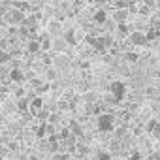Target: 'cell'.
Wrapping results in <instances>:
<instances>
[{"instance_id": "obj_1", "label": "cell", "mask_w": 160, "mask_h": 160, "mask_svg": "<svg viewBox=\"0 0 160 160\" xmlns=\"http://www.w3.org/2000/svg\"><path fill=\"white\" fill-rule=\"evenodd\" d=\"M87 42L98 51V53H104L111 43H113V40H111V36H87Z\"/></svg>"}, {"instance_id": "obj_2", "label": "cell", "mask_w": 160, "mask_h": 160, "mask_svg": "<svg viewBox=\"0 0 160 160\" xmlns=\"http://www.w3.org/2000/svg\"><path fill=\"white\" fill-rule=\"evenodd\" d=\"M96 126L100 132H111L113 126H115V119L111 113H100L98 115V121H96Z\"/></svg>"}, {"instance_id": "obj_3", "label": "cell", "mask_w": 160, "mask_h": 160, "mask_svg": "<svg viewBox=\"0 0 160 160\" xmlns=\"http://www.w3.org/2000/svg\"><path fill=\"white\" fill-rule=\"evenodd\" d=\"M4 21L8 25H21V23H25V13L19 8H10L4 15Z\"/></svg>"}, {"instance_id": "obj_4", "label": "cell", "mask_w": 160, "mask_h": 160, "mask_svg": "<svg viewBox=\"0 0 160 160\" xmlns=\"http://www.w3.org/2000/svg\"><path fill=\"white\" fill-rule=\"evenodd\" d=\"M109 91H111L109 100H111V102H121V100L124 98V94H126V85H124L122 81H113L111 87H109Z\"/></svg>"}, {"instance_id": "obj_5", "label": "cell", "mask_w": 160, "mask_h": 160, "mask_svg": "<svg viewBox=\"0 0 160 160\" xmlns=\"http://www.w3.org/2000/svg\"><path fill=\"white\" fill-rule=\"evenodd\" d=\"M128 40H130V43L136 45V47H143V45H147V42H149V38H147V34H145L143 30H132L130 36H128Z\"/></svg>"}, {"instance_id": "obj_6", "label": "cell", "mask_w": 160, "mask_h": 160, "mask_svg": "<svg viewBox=\"0 0 160 160\" xmlns=\"http://www.w3.org/2000/svg\"><path fill=\"white\" fill-rule=\"evenodd\" d=\"M17 111H19V106H17L15 100H4L2 106H0V115H4V117L13 115V113H17Z\"/></svg>"}, {"instance_id": "obj_7", "label": "cell", "mask_w": 160, "mask_h": 160, "mask_svg": "<svg viewBox=\"0 0 160 160\" xmlns=\"http://www.w3.org/2000/svg\"><path fill=\"white\" fill-rule=\"evenodd\" d=\"M68 130H70V134L75 136V138H83V136H85V128H83V124L79 122L77 119H72V121L68 122Z\"/></svg>"}, {"instance_id": "obj_8", "label": "cell", "mask_w": 160, "mask_h": 160, "mask_svg": "<svg viewBox=\"0 0 160 160\" xmlns=\"http://www.w3.org/2000/svg\"><path fill=\"white\" fill-rule=\"evenodd\" d=\"M53 66H55L57 70H66V68H70V58H68V55L57 53L55 58H53Z\"/></svg>"}, {"instance_id": "obj_9", "label": "cell", "mask_w": 160, "mask_h": 160, "mask_svg": "<svg viewBox=\"0 0 160 160\" xmlns=\"http://www.w3.org/2000/svg\"><path fill=\"white\" fill-rule=\"evenodd\" d=\"M66 47H68V42H66L62 36L51 38V49H53V53H64Z\"/></svg>"}, {"instance_id": "obj_10", "label": "cell", "mask_w": 160, "mask_h": 160, "mask_svg": "<svg viewBox=\"0 0 160 160\" xmlns=\"http://www.w3.org/2000/svg\"><path fill=\"white\" fill-rule=\"evenodd\" d=\"M60 32H62V25H60L58 21H49L47 34H49L51 38H57V36H60Z\"/></svg>"}, {"instance_id": "obj_11", "label": "cell", "mask_w": 160, "mask_h": 160, "mask_svg": "<svg viewBox=\"0 0 160 160\" xmlns=\"http://www.w3.org/2000/svg\"><path fill=\"white\" fill-rule=\"evenodd\" d=\"M10 79H12L13 83L25 81V72H23V68H12L10 70Z\"/></svg>"}, {"instance_id": "obj_12", "label": "cell", "mask_w": 160, "mask_h": 160, "mask_svg": "<svg viewBox=\"0 0 160 160\" xmlns=\"http://www.w3.org/2000/svg\"><path fill=\"white\" fill-rule=\"evenodd\" d=\"M126 19H128V10H126V8H119V10L113 12V21H115L117 25L124 23Z\"/></svg>"}, {"instance_id": "obj_13", "label": "cell", "mask_w": 160, "mask_h": 160, "mask_svg": "<svg viewBox=\"0 0 160 160\" xmlns=\"http://www.w3.org/2000/svg\"><path fill=\"white\" fill-rule=\"evenodd\" d=\"M83 102H85V104H89V106L96 104V102H98V92H94V91L83 92Z\"/></svg>"}, {"instance_id": "obj_14", "label": "cell", "mask_w": 160, "mask_h": 160, "mask_svg": "<svg viewBox=\"0 0 160 160\" xmlns=\"http://www.w3.org/2000/svg\"><path fill=\"white\" fill-rule=\"evenodd\" d=\"M149 119H151V108L145 106V108L139 109V113H138V121L145 124V122H149Z\"/></svg>"}, {"instance_id": "obj_15", "label": "cell", "mask_w": 160, "mask_h": 160, "mask_svg": "<svg viewBox=\"0 0 160 160\" xmlns=\"http://www.w3.org/2000/svg\"><path fill=\"white\" fill-rule=\"evenodd\" d=\"M92 19H94V23H96V25H106V23H108V13H106L104 10H98V12L94 13V17H92Z\"/></svg>"}, {"instance_id": "obj_16", "label": "cell", "mask_w": 160, "mask_h": 160, "mask_svg": "<svg viewBox=\"0 0 160 160\" xmlns=\"http://www.w3.org/2000/svg\"><path fill=\"white\" fill-rule=\"evenodd\" d=\"M27 51H28V53H32V55H34V53H40V51H42L40 42H38V40H30V42H28V45H27Z\"/></svg>"}, {"instance_id": "obj_17", "label": "cell", "mask_w": 160, "mask_h": 160, "mask_svg": "<svg viewBox=\"0 0 160 160\" xmlns=\"http://www.w3.org/2000/svg\"><path fill=\"white\" fill-rule=\"evenodd\" d=\"M12 60V55L6 51V49H0V66H4V64H8Z\"/></svg>"}, {"instance_id": "obj_18", "label": "cell", "mask_w": 160, "mask_h": 160, "mask_svg": "<svg viewBox=\"0 0 160 160\" xmlns=\"http://www.w3.org/2000/svg\"><path fill=\"white\" fill-rule=\"evenodd\" d=\"M64 40L70 43V45H75L77 43V40H75V34H73V30H68L66 34H64Z\"/></svg>"}, {"instance_id": "obj_19", "label": "cell", "mask_w": 160, "mask_h": 160, "mask_svg": "<svg viewBox=\"0 0 160 160\" xmlns=\"http://www.w3.org/2000/svg\"><path fill=\"white\" fill-rule=\"evenodd\" d=\"M57 108H58L60 111H66V109L70 108V102H68L66 98H58V100H57Z\"/></svg>"}, {"instance_id": "obj_20", "label": "cell", "mask_w": 160, "mask_h": 160, "mask_svg": "<svg viewBox=\"0 0 160 160\" xmlns=\"http://www.w3.org/2000/svg\"><path fill=\"white\" fill-rule=\"evenodd\" d=\"M96 158H98V160H113V154L108 152V151H98V152H96Z\"/></svg>"}, {"instance_id": "obj_21", "label": "cell", "mask_w": 160, "mask_h": 160, "mask_svg": "<svg viewBox=\"0 0 160 160\" xmlns=\"http://www.w3.org/2000/svg\"><path fill=\"white\" fill-rule=\"evenodd\" d=\"M6 130H8L12 136H15V134L19 132V124H17V122H10V124H6Z\"/></svg>"}, {"instance_id": "obj_22", "label": "cell", "mask_w": 160, "mask_h": 160, "mask_svg": "<svg viewBox=\"0 0 160 160\" xmlns=\"http://www.w3.org/2000/svg\"><path fill=\"white\" fill-rule=\"evenodd\" d=\"M124 58H126V60H130V62H138V60H139V55H138V53H134V51H128V53L124 55Z\"/></svg>"}, {"instance_id": "obj_23", "label": "cell", "mask_w": 160, "mask_h": 160, "mask_svg": "<svg viewBox=\"0 0 160 160\" xmlns=\"http://www.w3.org/2000/svg\"><path fill=\"white\" fill-rule=\"evenodd\" d=\"M43 106V100L40 98V96H36L34 100H32V109H36V108H42Z\"/></svg>"}, {"instance_id": "obj_24", "label": "cell", "mask_w": 160, "mask_h": 160, "mask_svg": "<svg viewBox=\"0 0 160 160\" xmlns=\"http://www.w3.org/2000/svg\"><path fill=\"white\" fill-rule=\"evenodd\" d=\"M45 128H47L45 124H42L40 128H36V136H38V138H43V136H45V132H47Z\"/></svg>"}, {"instance_id": "obj_25", "label": "cell", "mask_w": 160, "mask_h": 160, "mask_svg": "<svg viewBox=\"0 0 160 160\" xmlns=\"http://www.w3.org/2000/svg\"><path fill=\"white\" fill-rule=\"evenodd\" d=\"M117 28H119V32H122V34H126V36H130V32H128V27H126V23H121V25H119Z\"/></svg>"}, {"instance_id": "obj_26", "label": "cell", "mask_w": 160, "mask_h": 160, "mask_svg": "<svg viewBox=\"0 0 160 160\" xmlns=\"http://www.w3.org/2000/svg\"><path fill=\"white\" fill-rule=\"evenodd\" d=\"M66 158H68V156H66V154H60V152H55V154H53V160H66Z\"/></svg>"}, {"instance_id": "obj_27", "label": "cell", "mask_w": 160, "mask_h": 160, "mask_svg": "<svg viewBox=\"0 0 160 160\" xmlns=\"http://www.w3.org/2000/svg\"><path fill=\"white\" fill-rule=\"evenodd\" d=\"M17 106H19L21 109H27V108H28V100H21V102H17Z\"/></svg>"}, {"instance_id": "obj_28", "label": "cell", "mask_w": 160, "mask_h": 160, "mask_svg": "<svg viewBox=\"0 0 160 160\" xmlns=\"http://www.w3.org/2000/svg\"><path fill=\"white\" fill-rule=\"evenodd\" d=\"M130 160H141V152H139V151H136V152H132V156H130Z\"/></svg>"}, {"instance_id": "obj_29", "label": "cell", "mask_w": 160, "mask_h": 160, "mask_svg": "<svg viewBox=\"0 0 160 160\" xmlns=\"http://www.w3.org/2000/svg\"><path fill=\"white\" fill-rule=\"evenodd\" d=\"M115 134H117V138H124V136H126V130H124V128H119Z\"/></svg>"}, {"instance_id": "obj_30", "label": "cell", "mask_w": 160, "mask_h": 160, "mask_svg": "<svg viewBox=\"0 0 160 160\" xmlns=\"http://www.w3.org/2000/svg\"><path fill=\"white\" fill-rule=\"evenodd\" d=\"M94 4H96L98 8H102V6H106V4H108V0H94Z\"/></svg>"}, {"instance_id": "obj_31", "label": "cell", "mask_w": 160, "mask_h": 160, "mask_svg": "<svg viewBox=\"0 0 160 160\" xmlns=\"http://www.w3.org/2000/svg\"><path fill=\"white\" fill-rule=\"evenodd\" d=\"M0 128H6V124H4V115H0Z\"/></svg>"}, {"instance_id": "obj_32", "label": "cell", "mask_w": 160, "mask_h": 160, "mask_svg": "<svg viewBox=\"0 0 160 160\" xmlns=\"http://www.w3.org/2000/svg\"><path fill=\"white\" fill-rule=\"evenodd\" d=\"M51 2H53V4H60V2H62V0H51Z\"/></svg>"}, {"instance_id": "obj_33", "label": "cell", "mask_w": 160, "mask_h": 160, "mask_svg": "<svg viewBox=\"0 0 160 160\" xmlns=\"http://www.w3.org/2000/svg\"><path fill=\"white\" fill-rule=\"evenodd\" d=\"M156 75H158V77H160V68H158V72H156Z\"/></svg>"}, {"instance_id": "obj_34", "label": "cell", "mask_w": 160, "mask_h": 160, "mask_svg": "<svg viewBox=\"0 0 160 160\" xmlns=\"http://www.w3.org/2000/svg\"><path fill=\"white\" fill-rule=\"evenodd\" d=\"M113 160H126V158H113Z\"/></svg>"}]
</instances>
